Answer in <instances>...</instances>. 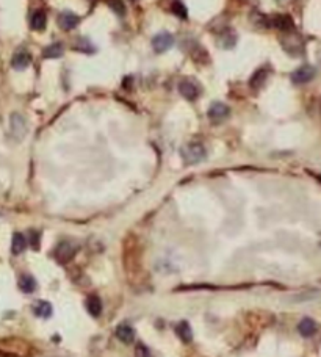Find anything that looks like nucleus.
<instances>
[{"label": "nucleus", "mask_w": 321, "mask_h": 357, "mask_svg": "<svg viewBox=\"0 0 321 357\" xmlns=\"http://www.w3.org/2000/svg\"><path fill=\"white\" fill-rule=\"evenodd\" d=\"M135 357H149V349H147L143 343H138L135 346Z\"/></svg>", "instance_id": "nucleus-25"}, {"label": "nucleus", "mask_w": 321, "mask_h": 357, "mask_svg": "<svg viewBox=\"0 0 321 357\" xmlns=\"http://www.w3.org/2000/svg\"><path fill=\"white\" fill-rule=\"evenodd\" d=\"M273 25L284 32H290L293 29V20L288 16H276L273 19Z\"/></svg>", "instance_id": "nucleus-21"}, {"label": "nucleus", "mask_w": 321, "mask_h": 357, "mask_svg": "<svg viewBox=\"0 0 321 357\" xmlns=\"http://www.w3.org/2000/svg\"><path fill=\"white\" fill-rule=\"evenodd\" d=\"M315 177H316V178H318V181L321 182V175H315Z\"/></svg>", "instance_id": "nucleus-27"}, {"label": "nucleus", "mask_w": 321, "mask_h": 357, "mask_svg": "<svg viewBox=\"0 0 321 357\" xmlns=\"http://www.w3.org/2000/svg\"><path fill=\"white\" fill-rule=\"evenodd\" d=\"M30 237H32V238H30L32 248H33V249H39V234H38V232H32Z\"/></svg>", "instance_id": "nucleus-26"}, {"label": "nucleus", "mask_w": 321, "mask_h": 357, "mask_svg": "<svg viewBox=\"0 0 321 357\" xmlns=\"http://www.w3.org/2000/svg\"><path fill=\"white\" fill-rule=\"evenodd\" d=\"M171 11L174 13L176 16H179L180 19H185V17H187V8H185V5L180 2V0H172Z\"/></svg>", "instance_id": "nucleus-23"}, {"label": "nucleus", "mask_w": 321, "mask_h": 357, "mask_svg": "<svg viewBox=\"0 0 321 357\" xmlns=\"http://www.w3.org/2000/svg\"><path fill=\"white\" fill-rule=\"evenodd\" d=\"M19 288L24 293H33L35 288H36V280L30 274H24L19 279Z\"/></svg>", "instance_id": "nucleus-19"}, {"label": "nucleus", "mask_w": 321, "mask_h": 357, "mask_svg": "<svg viewBox=\"0 0 321 357\" xmlns=\"http://www.w3.org/2000/svg\"><path fill=\"white\" fill-rule=\"evenodd\" d=\"M30 63H32V57H30V54L27 52L26 49L17 50V52H16V54L13 55V58H11V66H13V69H16V71L27 69V68L30 66Z\"/></svg>", "instance_id": "nucleus-9"}, {"label": "nucleus", "mask_w": 321, "mask_h": 357, "mask_svg": "<svg viewBox=\"0 0 321 357\" xmlns=\"http://www.w3.org/2000/svg\"><path fill=\"white\" fill-rule=\"evenodd\" d=\"M218 44H219V47H223V49H232L237 44V33L234 30H231V29L224 30L218 36Z\"/></svg>", "instance_id": "nucleus-14"}, {"label": "nucleus", "mask_w": 321, "mask_h": 357, "mask_svg": "<svg viewBox=\"0 0 321 357\" xmlns=\"http://www.w3.org/2000/svg\"><path fill=\"white\" fill-rule=\"evenodd\" d=\"M266 77H268V72H266L265 69H259V71L253 75V79H251V82H249L251 88H254V90L260 88V86L265 83Z\"/></svg>", "instance_id": "nucleus-22"}, {"label": "nucleus", "mask_w": 321, "mask_h": 357, "mask_svg": "<svg viewBox=\"0 0 321 357\" xmlns=\"http://www.w3.org/2000/svg\"><path fill=\"white\" fill-rule=\"evenodd\" d=\"M209 119L215 124H219V122H223L224 119L229 118L231 115V108L223 104V102H215V104H212V107L209 108Z\"/></svg>", "instance_id": "nucleus-7"}, {"label": "nucleus", "mask_w": 321, "mask_h": 357, "mask_svg": "<svg viewBox=\"0 0 321 357\" xmlns=\"http://www.w3.org/2000/svg\"><path fill=\"white\" fill-rule=\"evenodd\" d=\"M85 305H86V310H88V314L91 317H94V318L101 317V314H102V301L97 295H89L86 298Z\"/></svg>", "instance_id": "nucleus-11"}, {"label": "nucleus", "mask_w": 321, "mask_h": 357, "mask_svg": "<svg viewBox=\"0 0 321 357\" xmlns=\"http://www.w3.org/2000/svg\"><path fill=\"white\" fill-rule=\"evenodd\" d=\"M77 252V246L71 243V241H61L57 248H55V259L60 263H67Z\"/></svg>", "instance_id": "nucleus-4"}, {"label": "nucleus", "mask_w": 321, "mask_h": 357, "mask_svg": "<svg viewBox=\"0 0 321 357\" xmlns=\"http://www.w3.org/2000/svg\"><path fill=\"white\" fill-rule=\"evenodd\" d=\"M10 132L16 141H20V140L26 138V135L29 132V125H27V119L20 113H13L10 116Z\"/></svg>", "instance_id": "nucleus-3"}, {"label": "nucleus", "mask_w": 321, "mask_h": 357, "mask_svg": "<svg viewBox=\"0 0 321 357\" xmlns=\"http://www.w3.org/2000/svg\"><path fill=\"white\" fill-rule=\"evenodd\" d=\"M45 24H47L45 13H44V11H41V10L35 11V13H33V16H32V20H30L32 29H33V30H36V32H41V30H44Z\"/></svg>", "instance_id": "nucleus-18"}, {"label": "nucleus", "mask_w": 321, "mask_h": 357, "mask_svg": "<svg viewBox=\"0 0 321 357\" xmlns=\"http://www.w3.org/2000/svg\"><path fill=\"white\" fill-rule=\"evenodd\" d=\"M172 44H174V35L169 33V32H162V33H157L152 39V47L157 54H163L166 52V50H169L172 47Z\"/></svg>", "instance_id": "nucleus-6"}, {"label": "nucleus", "mask_w": 321, "mask_h": 357, "mask_svg": "<svg viewBox=\"0 0 321 357\" xmlns=\"http://www.w3.org/2000/svg\"><path fill=\"white\" fill-rule=\"evenodd\" d=\"M33 312L39 318H49L52 315V304L47 301H38L33 305Z\"/></svg>", "instance_id": "nucleus-16"}, {"label": "nucleus", "mask_w": 321, "mask_h": 357, "mask_svg": "<svg viewBox=\"0 0 321 357\" xmlns=\"http://www.w3.org/2000/svg\"><path fill=\"white\" fill-rule=\"evenodd\" d=\"M27 248V238L24 234L20 232H16L13 235V240H11V252L14 254V256H19V254H22L24 251H26Z\"/></svg>", "instance_id": "nucleus-15"}, {"label": "nucleus", "mask_w": 321, "mask_h": 357, "mask_svg": "<svg viewBox=\"0 0 321 357\" xmlns=\"http://www.w3.org/2000/svg\"><path fill=\"white\" fill-rule=\"evenodd\" d=\"M316 329H318V326H316L315 320H312V318H309V317L303 318V320L300 321V324H298V332H300L303 337H312V336L316 332Z\"/></svg>", "instance_id": "nucleus-12"}, {"label": "nucleus", "mask_w": 321, "mask_h": 357, "mask_svg": "<svg viewBox=\"0 0 321 357\" xmlns=\"http://www.w3.org/2000/svg\"><path fill=\"white\" fill-rule=\"evenodd\" d=\"M180 155L187 165H197L205 160L207 150L201 143H188L180 149Z\"/></svg>", "instance_id": "nucleus-1"}, {"label": "nucleus", "mask_w": 321, "mask_h": 357, "mask_svg": "<svg viewBox=\"0 0 321 357\" xmlns=\"http://www.w3.org/2000/svg\"><path fill=\"white\" fill-rule=\"evenodd\" d=\"M315 74H316V71H315V68H313V66L304 64V66L298 68V69H296V71L291 74V82H293L294 85H304V83H309V82H312V80H313Z\"/></svg>", "instance_id": "nucleus-5"}, {"label": "nucleus", "mask_w": 321, "mask_h": 357, "mask_svg": "<svg viewBox=\"0 0 321 357\" xmlns=\"http://www.w3.org/2000/svg\"><path fill=\"white\" fill-rule=\"evenodd\" d=\"M176 332H177V336L180 337V340L184 343H191V340H193V330H191V327H190V324L187 321H180L176 326Z\"/></svg>", "instance_id": "nucleus-17"}, {"label": "nucleus", "mask_w": 321, "mask_h": 357, "mask_svg": "<svg viewBox=\"0 0 321 357\" xmlns=\"http://www.w3.org/2000/svg\"><path fill=\"white\" fill-rule=\"evenodd\" d=\"M64 52V49H63V44L61 42H54L51 46H47L44 49V52H42V57L44 58H58L61 57Z\"/></svg>", "instance_id": "nucleus-20"}, {"label": "nucleus", "mask_w": 321, "mask_h": 357, "mask_svg": "<svg viewBox=\"0 0 321 357\" xmlns=\"http://www.w3.org/2000/svg\"><path fill=\"white\" fill-rule=\"evenodd\" d=\"M116 337H118L122 343L130 345V343H133V340H135V332H133V329H132L129 324H121V326H118V329H116Z\"/></svg>", "instance_id": "nucleus-13"}, {"label": "nucleus", "mask_w": 321, "mask_h": 357, "mask_svg": "<svg viewBox=\"0 0 321 357\" xmlns=\"http://www.w3.org/2000/svg\"><path fill=\"white\" fill-rule=\"evenodd\" d=\"M58 25H60V29H63V30H66V32H69V30H74L79 25V22H80V19H79V16L77 14H74L72 11H63V13H60V16H58Z\"/></svg>", "instance_id": "nucleus-8"}, {"label": "nucleus", "mask_w": 321, "mask_h": 357, "mask_svg": "<svg viewBox=\"0 0 321 357\" xmlns=\"http://www.w3.org/2000/svg\"><path fill=\"white\" fill-rule=\"evenodd\" d=\"M108 7L119 16L126 14V5L122 4V0H108Z\"/></svg>", "instance_id": "nucleus-24"}, {"label": "nucleus", "mask_w": 321, "mask_h": 357, "mask_svg": "<svg viewBox=\"0 0 321 357\" xmlns=\"http://www.w3.org/2000/svg\"><path fill=\"white\" fill-rule=\"evenodd\" d=\"M179 91L188 100H194L197 96H199V86H197L196 82H193L190 79H185L179 83Z\"/></svg>", "instance_id": "nucleus-10"}, {"label": "nucleus", "mask_w": 321, "mask_h": 357, "mask_svg": "<svg viewBox=\"0 0 321 357\" xmlns=\"http://www.w3.org/2000/svg\"><path fill=\"white\" fill-rule=\"evenodd\" d=\"M32 352V348L27 342L24 340H0V354L5 355H13V357H22V355H29Z\"/></svg>", "instance_id": "nucleus-2"}]
</instances>
